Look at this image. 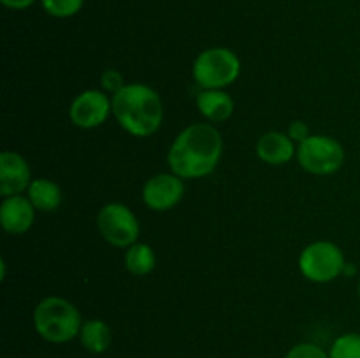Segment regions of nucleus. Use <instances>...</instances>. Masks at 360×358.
<instances>
[{
    "label": "nucleus",
    "mask_w": 360,
    "mask_h": 358,
    "mask_svg": "<svg viewBox=\"0 0 360 358\" xmlns=\"http://www.w3.org/2000/svg\"><path fill=\"white\" fill-rule=\"evenodd\" d=\"M359 297H360V281H359Z\"/></svg>",
    "instance_id": "b1692460"
},
{
    "label": "nucleus",
    "mask_w": 360,
    "mask_h": 358,
    "mask_svg": "<svg viewBox=\"0 0 360 358\" xmlns=\"http://www.w3.org/2000/svg\"><path fill=\"white\" fill-rule=\"evenodd\" d=\"M329 358H360V333H343L333 343Z\"/></svg>",
    "instance_id": "f3484780"
},
{
    "label": "nucleus",
    "mask_w": 360,
    "mask_h": 358,
    "mask_svg": "<svg viewBox=\"0 0 360 358\" xmlns=\"http://www.w3.org/2000/svg\"><path fill=\"white\" fill-rule=\"evenodd\" d=\"M46 13L53 18H70L83 7L84 0H41Z\"/></svg>",
    "instance_id": "a211bd4d"
},
{
    "label": "nucleus",
    "mask_w": 360,
    "mask_h": 358,
    "mask_svg": "<svg viewBox=\"0 0 360 358\" xmlns=\"http://www.w3.org/2000/svg\"><path fill=\"white\" fill-rule=\"evenodd\" d=\"M224 153V137L211 123H192L172 142L167 161L181 179H199L217 168Z\"/></svg>",
    "instance_id": "f257e3e1"
},
{
    "label": "nucleus",
    "mask_w": 360,
    "mask_h": 358,
    "mask_svg": "<svg viewBox=\"0 0 360 358\" xmlns=\"http://www.w3.org/2000/svg\"><path fill=\"white\" fill-rule=\"evenodd\" d=\"M32 179L30 165L16 151H2L0 154V195H21L28 190Z\"/></svg>",
    "instance_id": "9d476101"
},
{
    "label": "nucleus",
    "mask_w": 360,
    "mask_h": 358,
    "mask_svg": "<svg viewBox=\"0 0 360 358\" xmlns=\"http://www.w3.org/2000/svg\"><path fill=\"white\" fill-rule=\"evenodd\" d=\"M35 332L53 344H65L79 337L83 318L72 302L62 297H46L34 309Z\"/></svg>",
    "instance_id": "7ed1b4c3"
},
{
    "label": "nucleus",
    "mask_w": 360,
    "mask_h": 358,
    "mask_svg": "<svg viewBox=\"0 0 360 358\" xmlns=\"http://www.w3.org/2000/svg\"><path fill=\"white\" fill-rule=\"evenodd\" d=\"M355 270H357V269H355L354 263H347V265H345V269H343V276H347V277L354 276Z\"/></svg>",
    "instance_id": "5701e85b"
},
{
    "label": "nucleus",
    "mask_w": 360,
    "mask_h": 358,
    "mask_svg": "<svg viewBox=\"0 0 360 358\" xmlns=\"http://www.w3.org/2000/svg\"><path fill=\"white\" fill-rule=\"evenodd\" d=\"M97 227L102 237L116 248H129L139 237V221L136 214L120 202L105 204L97 214Z\"/></svg>",
    "instance_id": "0eeeda50"
},
{
    "label": "nucleus",
    "mask_w": 360,
    "mask_h": 358,
    "mask_svg": "<svg viewBox=\"0 0 360 358\" xmlns=\"http://www.w3.org/2000/svg\"><path fill=\"white\" fill-rule=\"evenodd\" d=\"M101 84H102V88H104V90L111 95H116L120 90H123V88L127 86L122 72L116 69L104 70L101 76Z\"/></svg>",
    "instance_id": "aec40b11"
},
{
    "label": "nucleus",
    "mask_w": 360,
    "mask_h": 358,
    "mask_svg": "<svg viewBox=\"0 0 360 358\" xmlns=\"http://www.w3.org/2000/svg\"><path fill=\"white\" fill-rule=\"evenodd\" d=\"M79 340L86 351L94 354H102L111 347L112 343V332L111 326L102 319H88L83 321L79 332Z\"/></svg>",
    "instance_id": "4468645a"
},
{
    "label": "nucleus",
    "mask_w": 360,
    "mask_h": 358,
    "mask_svg": "<svg viewBox=\"0 0 360 358\" xmlns=\"http://www.w3.org/2000/svg\"><path fill=\"white\" fill-rule=\"evenodd\" d=\"M257 154L269 165H285L297 154V150L288 133L285 135L281 132H267L257 142Z\"/></svg>",
    "instance_id": "f8f14e48"
},
{
    "label": "nucleus",
    "mask_w": 360,
    "mask_h": 358,
    "mask_svg": "<svg viewBox=\"0 0 360 358\" xmlns=\"http://www.w3.org/2000/svg\"><path fill=\"white\" fill-rule=\"evenodd\" d=\"M197 109L211 123H221L234 112V100L224 90H202L197 95Z\"/></svg>",
    "instance_id": "ddd939ff"
},
{
    "label": "nucleus",
    "mask_w": 360,
    "mask_h": 358,
    "mask_svg": "<svg viewBox=\"0 0 360 358\" xmlns=\"http://www.w3.org/2000/svg\"><path fill=\"white\" fill-rule=\"evenodd\" d=\"M185 195V185L174 172L153 175L143 188V200L151 211H169L179 204Z\"/></svg>",
    "instance_id": "1a4fd4ad"
},
{
    "label": "nucleus",
    "mask_w": 360,
    "mask_h": 358,
    "mask_svg": "<svg viewBox=\"0 0 360 358\" xmlns=\"http://www.w3.org/2000/svg\"><path fill=\"white\" fill-rule=\"evenodd\" d=\"M35 207L28 197H4L0 204V225L11 235H21L30 230L35 220Z\"/></svg>",
    "instance_id": "9b49d317"
},
{
    "label": "nucleus",
    "mask_w": 360,
    "mask_h": 358,
    "mask_svg": "<svg viewBox=\"0 0 360 358\" xmlns=\"http://www.w3.org/2000/svg\"><path fill=\"white\" fill-rule=\"evenodd\" d=\"M299 165L309 174L329 175L341 168L345 150L334 137L309 135L297 147Z\"/></svg>",
    "instance_id": "423d86ee"
},
{
    "label": "nucleus",
    "mask_w": 360,
    "mask_h": 358,
    "mask_svg": "<svg viewBox=\"0 0 360 358\" xmlns=\"http://www.w3.org/2000/svg\"><path fill=\"white\" fill-rule=\"evenodd\" d=\"M7 9H13V11H23L28 9L30 6H34L35 0H0Z\"/></svg>",
    "instance_id": "4be33fe9"
},
{
    "label": "nucleus",
    "mask_w": 360,
    "mask_h": 358,
    "mask_svg": "<svg viewBox=\"0 0 360 358\" xmlns=\"http://www.w3.org/2000/svg\"><path fill=\"white\" fill-rule=\"evenodd\" d=\"M112 112V102L98 90H84L72 100L69 109L70 121L84 130L97 128Z\"/></svg>",
    "instance_id": "6e6552de"
},
{
    "label": "nucleus",
    "mask_w": 360,
    "mask_h": 358,
    "mask_svg": "<svg viewBox=\"0 0 360 358\" xmlns=\"http://www.w3.org/2000/svg\"><path fill=\"white\" fill-rule=\"evenodd\" d=\"M345 265L347 260L341 248L329 241L311 242L299 256V269L302 276L313 283H330L343 276Z\"/></svg>",
    "instance_id": "39448f33"
},
{
    "label": "nucleus",
    "mask_w": 360,
    "mask_h": 358,
    "mask_svg": "<svg viewBox=\"0 0 360 358\" xmlns=\"http://www.w3.org/2000/svg\"><path fill=\"white\" fill-rule=\"evenodd\" d=\"M155 263H157V256L150 244L134 242L132 246L127 248L125 267L134 276H146L155 269Z\"/></svg>",
    "instance_id": "dca6fc26"
},
{
    "label": "nucleus",
    "mask_w": 360,
    "mask_h": 358,
    "mask_svg": "<svg viewBox=\"0 0 360 358\" xmlns=\"http://www.w3.org/2000/svg\"><path fill=\"white\" fill-rule=\"evenodd\" d=\"M285 358H329V353L313 343H299L288 350Z\"/></svg>",
    "instance_id": "6ab92c4d"
},
{
    "label": "nucleus",
    "mask_w": 360,
    "mask_h": 358,
    "mask_svg": "<svg viewBox=\"0 0 360 358\" xmlns=\"http://www.w3.org/2000/svg\"><path fill=\"white\" fill-rule=\"evenodd\" d=\"M311 135L309 133V126L306 125L304 121H292L290 126H288V137H290L294 142L301 144L302 140H306Z\"/></svg>",
    "instance_id": "412c9836"
},
{
    "label": "nucleus",
    "mask_w": 360,
    "mask_h": 358,
    "mask_svg": "<svg viewBox=\"0 0 360 358\" xmlns=\"http://www.w3.org/2000/svg\"><path fill=\"white\" fill-rule=\"evenodd\" d=\"M28 199L34 204V207L42 213H51L58 209L62 204V190L51 179L39 178L34 179L28 186Z\"/></svg>",
    "instance_id": "2eb2a0df"
},
{
    "label": "nucleus",
    "mask_w": 360,
    "mask_h": 358,
    "mask_svg": "<svg viewBox=\"0 0 360 358\" xmlns=\"http://www.w3.org/2000/svg\"><path fill=\"white\" fill-rule=\"evenodd\" d=\"M241 74V60L229 48L204 49L192 67L193 81L202 90H224Z\"/></svg>",
    "instance_id": "20e7f679"
},
{
    "label": "nucleus",
    "mask_w": 360,
    "mask_h": 358,
    "mask_svg": "<svg viewBox=\"0 0 360 358\" xmlns=\"http://www.w3.org/2000/svg\"><path fill=\"white\" fill-rule=\"evenodd\" d=\"M112 116L134 137H150L164 119V105L153 88L132 83L112 95Z\"/></svg>",
    "instance_id": "f03ea898"
}]
</instances>
